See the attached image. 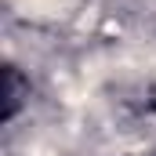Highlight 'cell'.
I'll list each match as a JSON object with an SVG mask.
<instances>
[{
    "label": "cell",
    "mask_w": 156,
    "mask_h": 156,
    "mask_svg": "<svg viewBox=\"0 0 156 156\" xmlns=\"http://www.w3.org/2000/svg\"><path fill=\"white\" fill-rule=\"evenodd\" d=\"M4 94H7V102H4V120H11L18 113V105L29 98V83H22V76H18L15 66L4 69Z\"/></svg>",
    "instance_id": "1"
}]
</instances>
